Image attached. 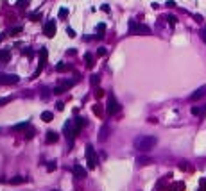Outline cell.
I'll use <instances>...</instances> for the list:
<instances>
[{"label":"cell","mask_w":206,"mask_h":191,"mask_svg":"<svg viewBox=\"0 0 206 191\" xmlns=\"http://www.w3.org/2000/svg\"><path fill=\"white\" fill-rule=\"evenodd\" d=\"M156 143H158V139L154 136H138L135 139V148L140 152H149L151 148H154Z\"/></svg>","instance_id":"1"},{"label":"cell","mask_w":206,"mask_h":191,"mask_svg":"<svg viewBox=\"0 0 206 191\" xmlns=\"http://www.w3.org/2000/svg\"><path fill=\"white\" fill-rule=\"evenodd\" d=\"M106 111H108V114H117L118 111H120V104L117 102V98L113 97V95H109V98H108V105H106Z\"/></svg>","instance_id":"2"},{"label":"cell","mask_w":206,"mask_h":191,"mask_svg":"<svg viewBox=\"0 0 206 191\" xmlns=\"http://www.w3.org/2000/svg\"><path fill=\"white\" fill-rule=\"evenodd\" d=\"M129 34H151V29L147 25H136L135 21L129 23Z\"/></svg>","instance_id":"3"},{"label":"cell","mask_w":206,"mask_h":191,"mask_svg":"<svg viewBox=\"0 0 206 191\" xmlns=\"http://www.w3.org/2000/svg\"><path fill=\"white\" fill-rule=\"evenodd\" d=\"M86 159H88V168H90V170H95L97 159H95V150H93L91 145H86Z\"/></svg>","instance_id":"4"},{"label":"cell","mask_w":206,"mask_h":191,"mask_svg":"<svg viewBox=\"0 0 206 191\" xmlns=\"http://www.w3.org/2000/svg\"><path fill=\"white\" fill-rule=\"evenodd\" d=\"M43 34L47 38H54L56 36V21L54 20H48L45 25H43Z\"/></svg>","instance_id":"5"},{"label":"cell","mask_w":206,"mask_h":191,"mask_svg":"<svg viewBox=\"0 0 206 191\" xmlns=\"http://www.w3.org/2000/svg\"><path fill=\"white\" fill-rule=\"evenodd\" d=\"M18 80H20V77H18V75H13V73H2V75H0V84H5V86L16 84Z\"/></svg>","instance_id":"6"},{"label":"cell","mask_w":206,"mask_h":191,"mask_svg":"<svg viewBox=\"0 0 206 191\" xmlns=\"http://www.w3.org/2000/svg\"><path fill=\"white\" fill-rule=\"evenodd\" d=\"M39 55H41V59H39V66H38V70L34 72V79L39 77V73H41L43 68H45V63H47V48H41V50H39Z\"/></svg>","instance_id":"7"},{"label":"cell","mask_w":206,"mask_h":191,"mask_svg":"<svg viewBox=\"0 0 206 191\" xmlns=\"http://www.w3.org/2000/svg\"><path fill=\"white\" fill-rule=\"evenodd\" d=\"M205 95H206V84L201 86V88H197V89L190 95V100H199V98H203Z\"/></svg>","instance_id":"8"},{"label":"cell","mask_w":206,"mask_h":191,"mask_svg":"<svg viewBox=\"0 0 206 191\" xmlns=\"http://www.w3.org/2000/svg\"><path fill=\"white\" fill-rule=\"evenodd\" d=\"M74 175H75L77 179H86V170H84L81 164H75V166H74Z\"/></svg>","instance_id":"9"},{"label":"cell","mask_w":206,"mask_h":191,"mask_svg":"<svg viewBox=\"0 0 206 191\" xmlns=\"http://www.w3.org/2000/svg\"><path fill=\"white\" fill-rule=\"evenodd\" d=\"M108 136H109V127L108 125H102V129H100V136H99V141H106L108 139Z\"/></svg>","instance_id":"10"},{"label":"cell","mask_w":206,"mask_h":191,"mask_svg":"<svg viewBox=\"0 0 206 191\" xmlns=\"http://www.w3.org/2000/svg\"><path fill=\"white\" fill-rule=\"evenodd\" d=\"M57 138H59V136H57L54 131H48V132H47V136H45V141H47V143H56V141H57Z\"/></svg>","instance_id":"11"},{"label":"cell","mask_w":206,"mask_h":191,"mask_svg":"<svg viewBox=\"0 0 206 191\" xmlns=\"http://www.w3.org/2000/svg\"><path fill=\"white\" fill-rule=\"evenodd\" d=\"M27 181V177H22V175H18V177H13V179H9L7 182L9 184H13V186H18V184H23Z\"/></svg>","instance_id":"12"},{"label":"cell","mask_w":206,"mask_h":191,"mask_svg":"<svg viewBox=\"0 0 206 191\" xmlns=\"http://www.w3.org/2000/svg\"><path fill=\"white\" fill-rule=\"evenodd\" d=\"M70 86H72V82H65L63 86H57V88H54V93H56V95H61V93H65V91H66Z\"/></svg>","instance_id":"13"},{"label":"cell","mask_w":206,"mask_h":191,"mask_svg":"<svg viewBox=\"0 0 206 191\" xmlns=\"http://www.w3.org/2000/svg\"><path fill=\"white\" fill-rule=\"evenodd\" d=\"M41 120L47 122V123H50V122L54 120V114H52L50 111H43V113H41Z\"/></svg>","instance_id":"14"},{"label":"cell","mask_w":206,"mask_h":191,"mask_svg":"<svg viewBox=\"0 0 206 191\" xmlns=\"http://www.w3.org/2000/svg\"><path fill=\"white\" fill-rule=\"evenodd\" d=\"M25 127H29V122H22V123H16V125H13V131H23Z\"/></svg>","instance_id":"15"},{"label":"cell","mask_w":206,"mask_h":191,"mask_svg":"<svg viewBox=\"0 0 206 191\" xmlns=\"http://www.w3.org/2000/svg\"><path fill=\"white\" fill-rule=\"evenodd\" d=\"M41 20V11H38V13H32L30 14V21H39Z\"/></svg>","instance_id":"16"},{"label":"cell","mask_w":206,"mask_h":191,"mask_svg":"<svg viewBox=\"0 0 206 191\" xmlns=\"http://www.w3.org/2000/svg\"><path fill=\"white\" fill-rule=\"evenodd\" d=\"M84 59H86L88 68H91V66H93V57H91V54H84Z\"/></svg>","instance_id":"17"},{"label":"cell","mask_w":206,"mask_h":191,"mask_svg":"<svg viewBox=\"0 0 206 191\" xmlns=\"http://www.w3.org/2000/svg\"><path fill=\"white\" fill-rule=\"evenodd\" d=\"M9 57H11V54L7 50H0V61H7Z\"/></svg>","instance_id":"18"},{"label":"cell","mask_w":206,"mask_h":191,"mask_svg":"<svg viewBox=\"0 0 206 191\" xmlns=\"http://www.w3.org/2000/svg\"><path fill=\"white\" fill-rule=\"evenodd\" d=\"M57 16H59V18H66V16H68V9H66V7H61L59 13H57Z\"/></svg>","instance_id":"19"},{"label":"cell","mask_w":206,"mask_h":191,"mask_svg":"<svg viewBox=\"0 0 206 191\" xmlns=\"http://www.w3.org/2000/svg\"><path fill=\"white\" fill-rule=\"evenodd\" d=\"M97 30H99V38H102V32L106 30V25H104V23H99V25H97Z\"/></svg>","instance_id":"20"},{"label":"cell","mask_w":206,"mask_h":191,"mask_svg":"<svg viewBox=\"0 0 206 191\" xmlns=\"http://www.w3.org/2000/svg\"><path fill=\"white\" fill-rule=\"evenodd\" d=\"M13 100V97H4V98H0V105H4V104H9Z\"/></svg>","instance_id":"21"},{"label":"cell","mask_w":206,"mask_h":191,"mask_svg":"<svg viewBox=\"0 0 206 191\" xmlns=\"http://www.w3.org/2000/svg\"><path fill=\"white\" fill-rule=\"evenodd\" d=\"M167 20H169V23H170V25H176V21H178V18H176V16H172V14H170V16H167Z\"/></svg>","instance_id":"22"},{"label":"cell","mask_w":206,"mask_h":191,"mask_svg":"<svg viewBox=\"0 0 206 191\" xmlns=\"http://www.w3.org/2000/svg\"><path fill=\"white\" fill-rule=\"evenodd\" d=\"M56 70H57V72H65V70H66V64L59 63V64H56Z\"/></svg>","instance_id":"23"},{"label":"cell","mask_w":206,"mask_h":191,"mask_svg":"<svg viewBox=\"0 0 206 191\" xmlns=\"http://www.w3.org/2000/svg\"><path fill=\"white\" fill-rule=\"evenodd\" d=\"M149 161H151L149 157H138V163H140V164H149Z\"/></svg>","instance_id":"24"},{"label":"cell","mask_w":206,"mask_h":191,"mask_svg":"<svg viewBox=\"0 0 206 191\" xmlns=\"http://www.w3.org/2000/svg\"><path fill=\"white\" fill-rule=\"evenodd\" d=\"M27 4H29V0H18V2H16V5H18V7H25Z\"/></svg>","instance_id":"25"},{"label":"cell","mask_w":206,"mask_h":191,"mask_svg":"<svg viewBox=\"0 0 206 191\" xmlns=\"http://www.w3.org/2000/svg\"><path fill=\"white\" fill-rule=\"evenodd\" d=\"M199 36H201V39L206 43V29H201V30H199Z\"/></svg>","instance_id":"26"},{"label":"cell","mask_w":206,"mask_h":191,"mask_svg":"<svg viewBox=\"0 0 206 191\" xmlns=\"http://www.w3.org/2000/svg\"><path fill=\"white\" fill-rule=\"evenodd\" d=\"M18 32H22V27H13L11 29V34H18Z\"/></svg>","instance_id":"27"},{"label":"cell","mask_w":206,"mask_h":191,"mask_svg":"<svg viewBox=\"0 0 206 191\" xmlns=\"http://www.w3.org/2000/svg\"><path fill=\"white\" fill-rule=\"evenodd\" d=\"M66 34H68L70 38H75V32H74V29H66Z\"/></svg>","instance_id":"28"},{"label":"cell","mask_w":206,"mask_h":191,"mask_svg":"<svg viewBox=\"0 0 206 191\" xmlns=\"http://www.w3.org/2000/svg\"><path fill=\"white\" fill-rule=\"evenodd\" d=\"M102 95H104V91H102V89H97V91H95V97H97V98H100Z\"/></svg>","instance_id":"29"},{"label":"cell","mask_w":206,"mask_h":191,"mask_svg":"<svg viewBox=\"0 0 206 191\" xmlns=\"http://www.w3.org/2000/svg\"><path fill=\"white\" fill-rule=\"evenodd\" d=\"M47 170H48V172H52V170H56V163H50V164L47 166Z\"/></svg>","instance_id":"30"},{"label":"cell","mask_w":206,"mask_h":191,"mask_svg":"<svg viewBox=\"0 0 206 191\" xmlns=\"http://www.w3.org/2000/svg\"><path fill=\"white\" fill-rule=\"evenodd\" d=\"M91 84H99V77H97V75L91 77Z\"/></svg>","instance_id":"31"},{"label":"cell","mask_w":206,"mask_h":191,"mask_svg":"<svg viewBox=\"0 0 206 191\" xmlns=\"http://www.w3.org/2000/svg\"><path fill=\"white\" fill-rule=\"evenodd\" d=\"M56 105H57V109H59V111H63V109H65V104H63V102H57Z\"/></svg>","instance_id":"32"},{"label":"cell","mask_w":206,"mask_h":191,"mask_svg":"<svg viewBox=\"0 0 206 191\" xmlns=\"http://www.w3.org/2000/svg\"><path fill=\"white\" fill-rule=\"evenodd\" d=\"M22 54H23V55H29V57H30V55H32V52H30V50H29V48H27V50H23V52H22Z\"/></svg>","instance_id":"33"},{"label":"cell","mask_w":206,"mask_h":191,"mask_svg":"<svg viewBox=\"0 0 206 191\" xmlns=\"http://www.w3.org/2000/svg\"><path fill=\"white\" fill-rule=\"evenodd\" d=\"M167 5H169V7H174V5H176V2H172V0H169V2H167Z\"/></svg>","instance_id":"34"},{"label":"cell","mask_w":206,"mask_h":191,"mask_svg":"<svg viewBox=\"0 0 206 191\" xmlns=\"http://www.w3.org/2000/svg\"><path fill=\"white\" fill-rule=\"evenodd\" d=\"M102 11H104V13H109V7H108V5L104 4V5H102Z\"/></svg>","instance_id":"35"},{"label":"cell","mask_w":206,"mask_h":191,"mask_svg":"<svg viewBox=\"0 0 206 191\" xmlns=\"http://www.w3.org/2000/svg\"><path fill=\"white\" fill-rule=\"evenodd\" d=\"M97 54H99V55H104V54H106V50H104V48H99V52H97Z\"/></svg>","instance_id":"36"},{"label":"cell","mask_w":206,"mask_h":191,"mask_svg":"<svg viewBox=\"0 0 206 191\" xmlns=\"http://www.w3.org/2000/svg\"><path fill=\"white\" fill-rule=\"evenodd\" d=\"M2 39H4V36H0V43H2Z\"/></svg>","instance_id":"37"}]
</instances>
